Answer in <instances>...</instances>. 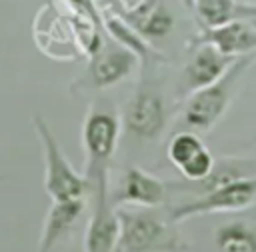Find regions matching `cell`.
Listing matches in <instances>:
<instances>
[{
	"instance_id": "cell-5",
	"label": "cell",
	"mask_w": 256,
	"mask_h": 252,
	"mask_svg": "<svg viewBox=\"0 0 256 252\" xmlns=\"http://www.w3.org/2000/svg\"><path fill=\"white\" fill-rule=\"evenodd\" d=\"M32 40L36 48L56 62H74L82 58L70 12L60 0L44 2L32 20Z\"/></svg>"
},
{
	"instance_id": "cell-8",
	"label": "cell",
	"mask_w": 256,
	"mask_h": 252,
	"mask_svg": "<svg viewBox=\"0 0 256 252\" xmlns=\"http://www.w3.org/2000/svg\"><path fill=\"white\" fill-rule=\"evenodd\" d=\"M92 212L84 232V252H116L120 238L118 206L110 196V180L90 186Z\"/></svg>"
},
{
	"instance_id": "cell-15",
	"label": "cell",
	"mask_w": 256,
	"mask_h": 252,
	"mask_svg": "<svg viewBox=\"0 0 256 252\" xmlns=\"http://www.w3.org/2000/svg\"><path fill=\"white\" fill-rule=\"evenodd\" d=\"M84 208H86V198L52 202L42 222L38 252H54L56 246L74 230L76 222L84 214Z\"/></svg>"
},
{
	"instance_id": "cell-14",
	"label": "cell",
	"mask_w": 256,
	"mask_h": 252,
	"mask_svg": "<svg viewBox=\"0 0 256 252\" xmlns=\"http://www.w3.org/2000/svg\"><path fill=\"white\" fill-rule=\"evenodd\" d=\"M96 2H98V8H100V14H102L104 34H106L112 42H116V44L124 46L126 50H130V52L140 60L142 66H144V64H150L152 60H162V54H158V52L150 46V42L144 40V38L118 14V10L112 6L110 0H96Z\"/></svg>"
},
{
	"instance_id": "cell-3",
	"label": "cell",
	"mask_w": 256,
	"mask_h": 252,
	"mask_svg": "<svg viewBox=\"0 0 256 252\" xmlns=\"http://www.w3.org/2000/svg\"><path fill=\"white\" fill-rule=\"evenodd\" d=\"M252 62H254V54L238 56L220 80L190 92L182 108V124L194 132L212 130L228 112L238 92V86Z\"/></svg>"
},
{
	"instance_id": "cell-13",
	"label": "cell",
	"mask_w": 256,
	"mask_h": 252,
	"mask_svg": "<svg viewBox=\"0 0 256 252\" xmlns=\"http://www.w3.org/2000/svg\"><path fill=\"white\" fill-rule=\"evenodd\" d=\"M196 42H208L228 56H256V20H234L216 28H202L194 38Z\"/></svg>"
},
{
	"instance_id": "cell-1",
	"label": "cell",
	"mask_w": 256,
	"mask_h": 252,
	"mask_svg": "<svg viewBox=\"0 0 256 252\" xmlns=\"http://www.w3.org/2000/svg\"><path fill=\"white\" fill-rule=\"evenodd\" d=\"M120 238L116 252H188L168 210L118 206Z\"/></svg>"
},
{
	"instance_id": "cell-12",
	"label": "cell",
	"mask_w": 256,
	"mask_h": 252,
	"mask_svg": "<svg viewBox=\"0 0 256 252\" xmlns=\"http://www.w3.org/2000/svg\"><path fill=\"white\" fill-rule=\"evenodd\" d=\"M192 46H194V50L190 52V56L182 68V84H184L186 94L220 80L236 60L234 56L220 52L216 46H212L208 42L192 40Z\"/></svg>"
},
{
	"instance_id": "cell-4",
	"label": "cell",
	"mask_w": 256,
	"mask_h": 252,
	"mask_svg": "<svg viewBox=\"0 0 256 252\" xmlns=\"http://www.w3.org/2000/svg\"><path fill=\"white\" fill-rule=\"evenodd\" d=\"M32 128L38 136L44 154V190L52 202L56 200H78L90 194V184L84 174H80L66 154L62 152L56 136L52 134L48 122L42 114L32 116Z\"/></svg>"
},
{
	"instance_id": "cell-9",
	"label": "cell",
	"mask_w": 256,
	"mask_h": 252,
	"mask_svg": "<svg viewBox=\"0 0 256 252\" xmlns=\"http://www.w3.org/2000/svg\"><path fill=\"white\" fill-rule=\"evenodd\" d=\"M166 102L160 88L146 80L140 82L124 110L126 130L136 138L154 140L166 128Z\"/></svg>"
},
{
	"instance_id": "cell-6",
	"label": "cell",
	"mask_w": 256,
	"mask_h": 252,
	"mask_svg": "<svg viewBox=\"0 0 256 252\" xmlns=\"http://www.w3.org/2000/svg\"><path fill=\"white\" fill-rule=\"evenodd\" d=\"M86 60H88L86 68L70 84V92L76 96L86 92L108 90L120 84L122 80L130 78L136 66L140 64V60L130 50H126L124 46L112 40L104 42V46Z\"/></svg>"
},
{
	"instance_id": "cell-2",
	"label": "cell",
	"mask_w": 256,
	"mask_h": 252,
	"mask_svg": "<svg viewBox=\"0 0 256 252\" xmlns=\"http://www.w3.org/2000/svg\"><path fill=\"white\" fill-rule=\"evenodd\" d=\"M122 120L114 104L96 100L88 106L82 126L80 142L84 148V176L90 186L110 178V162L120 140Z\"/></svg>"
},
{
	"instance_id": "cell-17",
	"label": "cell",
	"mask_w": 256,
	"mask_h": 252,
	"mask_svg": "<svg viewBox=\"0 0 256 252\" xmlns=\"http://www.w3.org/2000/svg\"><path fill=\"white\" fill-rule=\"evenodd\" d=\"M218 252H256V232L246 222H230L216 230Z\"/></svg>"
},
{
	"instance_id": "cell-7",
	"label": "cell",
	"mask_w": 256,
	"mask_h": 252,
	"mask_svg": "<svg viewBox=\"0 0 256 252\" xmlns=\"http://www.w3.org/2000/svg\"><path fill=\"white\" fill-rule=\"evenodd\" d=\"M256 202V174L244 176L226 184H220L190 202L178 204L168 210L170 218L180 224L194 216L204 214H228V212H242Z\"/></svg>"
},
{
	"instance_id": "cell-19",
	"label": "cell",
	"mask_w": 256,
	"mask_h": 252,
	"mask_svg": "<svg viewBox=\"0 0 256 252\" xmlns=\"http://www.w3.org/2000/svg\"><path fill=\"white\" fill-rule=\"evenodd\" d=\"M0 182H4V176H0Z\"/></svg>"
},
{
	"instance_id": "cell-16",
	"label": "cell",
	"mask_w": 256,
	"mask_h": 252,
	"mask_svg": "<svg viewBox=\"0 0 256 252\" xmlns=\"http://www.w3.org/2000/svg\"><path fill=\"white\" fill-rule=\"evenodd\" d=\"M202 28H216L234 20H256V4L242 0H188Z\"/></svg>"
},
{
	"instance_id": "cell-18",
	"label": "cell",
	"mask_w": 256,
	"mask_h": 252,
	"mask_svg": "<svg viewBox=\"0 0 256 252\" xmlns=\"http://www.w3.org/2000/svg\"><path fill=\"white\" fill-rule=\"evenodd\" d=\"M60 2L74 16H84V18H92V20L102 22V14H100L96 0H60Z\"/></svg>"
},
{
	"instance_id": "cell-10",
	"label": "cell",
	"mask_w": 256,
	"mask_h": 252,
	"mask_svg": "<svg viewBox=\"0 0 256 252\" xmlns=\"http://www.w3.org/2000/svg\"><path fill=\"white\" fill-rule=\"evenodd\" d=\"M166 156L186 182L204 180L214 168V156L194 130H180L172 134L166 144Z\"/></svg>"
},
{
	"instance_id": "cell-11",
	"label": "cell",
	"mask_w": 256,
	"mask_h": 252,
	"mask_svg": "<svg viewBox=\"0 0 256 252\" xmlns=\"http://www.w3.org/2000/svg\"><path fill=\"white\" fill-rule=\"evenodd\" d=\"M114 206H140V208H162L168 198V182L158 176L130 166L116 188L110 194Z\"/></svg>"
}]
</instances>
